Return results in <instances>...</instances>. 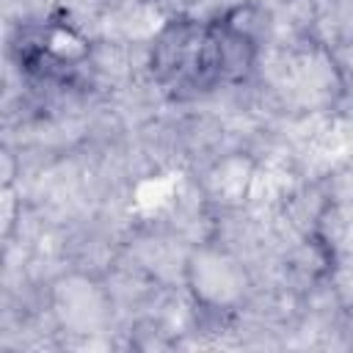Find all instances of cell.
I'll return each mask as SVG.
<instances>
[{"mask_svg": "<svg viewBox=\"0 0 353 353\" xmlns=\"http://www.w3.org/2000/svg\"><path fill=\"white\" fill-rule=\"evenodd\" d=\"M256 39L237 14L168 19L149 50V72L168 99L188 102L243 83L256 66Z\"/></svg>", "mask_w": 353, "mask_h": 353, "instance_id": "obj_1", "label": "cell"}, {"mask_svg": "<svg viewBox=\"0 0 353 353\" xmlns=\"http://www.w3.org/2000/svg\"><path fill=\"white\" fill-rule=\"evenodd\" d=\"M14 55L22 72L47 83H66L85 61L88 47L72 28L50 22L19 28Z\"/></svg>", "mask_w": 353, "mask_h": 353, "instance_id": "obj_2", "label": "cell"}, {"mask_svg": "<svg viewBox=\"0 0 353 353\" xmlns=\"http://www.w3.org/2000/svg\"><path fill=\"white\" fill-rule=\"evenodd\" d=\"M188 290L210 312H234L248 292L245 268L218 245L196 248L185 262Z\"/></svg>", "mask_w": 353, "mask_h": 353, "instance_id": "obj_3", "label": "cell"}]
</instances>
